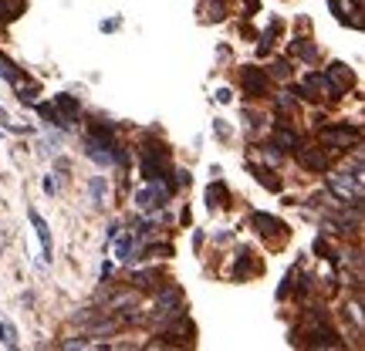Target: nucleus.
Listing matches in <instances>:
<instances>
[{"label":"nucleus","mask_w":365,"mask_h":351,"mask_svg":"<svg viewBox=\"0 0 365 351\" xmlns=\"http://www.w3.org/2000/svg\"><path fill=\"white\" fill-rule=\"evenodd\" d=\"M186 314V308H183V294H179V287H166V291L156 297V321L166 328L170 321H176V317H183Z\"/></svg>","instance_id":"f257e3e1"},{"label":"nucleus","mask_w":365,"mask_h":351,"mask_svg":"<svg viewBox=\"0 0 365 351\" xmlns=\"http://www.w3.org/2000/svg\"><path fill=\"white\" fill-rule=\"evenodd\" d=\"M328 189L335 196H342V199H362V166H355V176L348 179V176H328Z\"/></svg>","instance_id":"f03ea898"},{"label":"nucleus","mask_w":365,"mask_h":351,"mask_svg":"<svg viewBox=\"0 0 365 351\" xmlns=\"http://www.w3.org/2000/svg\"><path fill=\"white\" fill-rule=\"evenodd\" d=\"M294 152H298V162H301L305 169H311V173H325L328 169V156L322 149H315V145H298Z\"/></svg>","instance_id":"7ed1b4c3"},{"label":"nucleus","mask_w":365,"mask_h":351,"mask_svg":"<svg viewBox=\"0 0 365 351\" xmlns=\"http://www.w3.org/2000/svg\"><path fill=\"white\" fill-rule=\"evenodd\" d=\"M240 85H244L247 95L257 98V95L268 92V75H264L261 68H244V71H240Z\"/></svg>","instance_id":"20e7f679"},{"label":"nucleus","mask_w":365,"mask_h":351,"mask_svg":"<svg viewBox=\"0 0 365 351\" xmlns=\"http://www.w3.org/2000/svg\"><path fill=\"white\" fill-rule=\"evenodd\" d=\"M325 85L331 88V95H345L348 85H352V71H348L345 64H331L325 75Z\"/></svg>","instance_id":"39448f33"},{"label":"nucleus","mask_w":365,"mask_h":351,"mask_svg":"<svg viewBox=\"0 0 365 351\" xmlns=\"http://www.w3.org/2000/svg\"><path fill=\"white\" fill-rule=\"evenodd\" d=\"M318 138H322L325 145H338V149H348V145L359 138V129H348V125H345V129H322V132H318Z\"/></svg>","instance_id":"423d86ee"},{"label":"nucleus","mask_w":365,"mask_h":351,"mask_svg":"<svg viewBox=\"0 0 365 351\" xmlns=\"http://www.w3.org/2000/svg\"><path fill=\"white\" fill-rule=\"evenodd\" d=\"M166 199H170V189H166V186H149V189L135 193V203H139L142 210H149V206H163Z\"/></svg>","instance_id":"0eeeda50"},{"label":"nucleus","mask_w":365,"mask_h":351,"mask_svg":"<svg viewBox=\"0 0 365 351\" xmlns=\"http://www.w3.org/2000/svg\"><path fill=\"white\" fill-rule=\"evenodd\" d=\"M325 88H328V85H325V78H322V75H308V81L298 88V95H305L308 101H318Z\"/></svg>","instance_id":"6e6552de"},{"label":"nucleus","mask_w":365,"mask_h":351,"mask_svg":"<svg viewBox=\"0 0 365 351\" xmlns=\"http://www.w3.org/2000/svg\"><path fill=\"white\" fill-rule=\"evenodd\" d=\"M31 223H34V230H38L41 247H44V260H51V234H48V223H44L41 213H34V210H31Z\"/></svg>","instance_id":"1a4fd4ad"},{"label":"nucleus","mask_w":365,"mask_h":351,"mask_svg":"<svg viewBox=\"0 0 365 351\" xmlns=\"http://www.w3.org/2000/svg\"><path fill=\"white\" fill-rule=\"evenodd\" d=\"M274 145H277L281 152H294V149H298L301 142H298V136H294L291 129H284V125H281V129L274 132Z\"/></svg>","instance_id":"9d476101"},{"label":"nucleus","mask_w":365,"mask_h":351,"mask_svg":"<svg viewBox=\"0 0 365 351\" xmlns=\"http://www.w3.org/2000/svg\"><path fill=\"white\" fill-rule=\"evenodd\" d=\"M132 284L139 287V291H149V287H156V284H159V271H139L132 277Z\"/></svg>","instance_id":"9b49d317"},{"label":"nucleus","mask_w":365,"mask_h":351,"mask_svg":"<svg viewBox=\"0 0 365 351\" xmlns=\"http://www.w3.org/2000/svg\"><path fill=\"white\" fill-rule=\"evenodd\" d=\"M254 227H261V234H264V236L274 234V230H284L274 216H264V213H254Z\"/></svg>","instance_id":"f8f14e48"},{"label":"nucleus","mask_w":365,"mask_h":351,"mask_svg":"<svg viewBox=\"0 0 365 351\" xmlns=\"http://www.w3.org/2000/svg\"><path fill=\"white\" fill-rule=\"evenodd\" d=\"M38 115H41V118H48L51 125H68V122H64V118L58 115V105H38Z\"/></svg>","instance_id":"ddd939ff"},{"label":"nucleus","mask_w":365,"mask_h":351,"mask_svg":"<svg viewBox=\"0 0 365 351\" xmlns=\"http://www.w3.org/2000/svg\"><path fill=\"white\" fill-rule=\"evenodd\" d=\"M254 173H257V182H261V186H268V189H274V193L281 189V179H277L274 173H268V169H254Z\"/></svg>","instance_id":"4468645a"},{"label":"nucleus","mask_w":365,"mask_h":351,"mask_svg":"<svg viewBox=\"0 0 365 351\" xmlns=\"http://www.w3.org/2000/svg\"><path fill=\"white\" fill-rule=\"evenodd\" d=\"M0 338H4V345H7V348H18V331H14V324L0 321Z\"/></svg>","instance_id":"2eb2a0df"},{"label":"nucleus","mask_w":365,"mask_h":351,"mask_svg":"<svg viewBox=\"0 0 365 351\" xmlns=\"http://www.w3.org/2000/svg\"><path fill=\"white\" fill-rule=\"evenodd\" d=\"M0 75H4L7 81H11V85H18V81H20V75L14 71V64H11V61L4 58V55H0Z\"/></svg>","instance_id":"dca6fc26"},{"label":"nucleus","mask_w":365,"mask_h":351,"mask_svg":"<svg viewBox=\"0 0 365 351\" xmlns=\"http://www.w3.org/2000/svg\"><path fill=\"white\" fill-rule=\"evenodd\" d=\"M88 193H92V199H102V196H105V179H102V176H95V179H92V186H88Z\"/></svg>","instance_id":"f3484780"},{"label":"nucleus","mask_w":365,"mask_h":351,"mask_svg":"<svg viewBox=\"0 0 365 351\" xmlns=\"http://www.w3.org/2000/svg\"><path fill=\"white\" fill-rule=\"evenodd\" d=\"M207 196H210V203H213V199H227V189L216 182V186H210V189H207Z\"/></svg>","instance_id":"a211bd4d"},{"label":"nucleus","mask_w":365,"mask_h":351,"mask_svg":"<svg viewBox=\"0 0 365 351\" xmlns=\"http://www.w3.org/2000/svg\"><path fill=\"white\" fill-rule=\"evenodd\" d=\"M44 193H58V182H55V179H51V176H48V179H44Z\"/></svg>","instance_id":"6ab92c4d"},{"label":"nucleus","mask_w":365,"mask_h":351,"mask_svg":"<svg viewBox=\"0 0 365 351\" xmlns=\"http://www.w3.org/2000/svg\"><path fill=\"white\" fill-rule=\"evenodd\" d=\"M0 14H4V10H0ZM0 24H4V17H0Z\"/></svg>","instance_id":"aec40b11"}]
</instances>
